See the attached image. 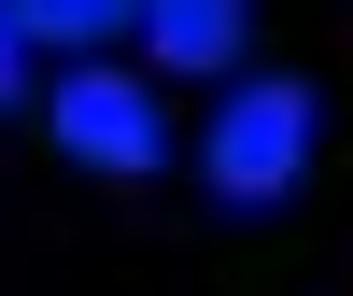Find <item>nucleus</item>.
<instances>
[{"label": "nucleus", "instance_id": "4", "mask_svg": "<svg viewBox=\"0 0 353 296\" xmlns=\"http://www.w3.org/2000/svg\"><path fill=\"white\" fill-rule=\"evenodd\" d=\"M113 28H141V0H14V43H85L99 56Z\"/></svg>", "mask_w": 353, "mask_h": 296}, {"label": "nucleus", "instance_id": "1", "mask_svg": "<svg viewBox=\"0 0 353 296\" xmlns=\"http://www.w3.org/2000/svg\"><path fill=\"white\" fill-rule=\"evenodd\" d=\"M311 141H325V99H311L297 71H254L241 99L212 113V141H198V184H212V212H283L311 169Z\"/></svg>", "mask_w": 353, "mask_h": 296}, {"label": "nucleus", "instance_id": "2", "mask_svg": "<svg viewBox=\"0 0 353 296\" xmlns=\"http://www.w3.org/2000/svg\"><path fill=\"white\" fill-rule=\"evenodd\" d=\"M57 141H71L85 169H113V184H128V169H156V156H170V127H156V99H141L128 71H99V56H85V71L57 85Z\"/></svg>", "mask_w": 353, "mask_h": 296}, {"label": "nucleus", "instance_id": "3", "mask_svg": "<svg viewBox=\"0 0 353 296\" xmlns=\"http://www.w3.org/2000/svg\"><path fill=\"white\" fill-rule=\"evenodd\" d=\"M254 28V0H141V43L170 56V71H226Z\"/></svg>", "mask_w": 353, "mask_h": 296}, {"label": "nucleus", "instance_id": "5", "mask_svg": "<svg viewBox=\"0 0 353 296\" xmlns=\"http://www.w3.org/2000/svg\"><path fill=\"white\" fill-rule=\"evenodd\" d=\"M28 99V43H14V0H0V113Z\"/></svg>", "mask_w": 353, "mask_h": 296}]
</instances>
